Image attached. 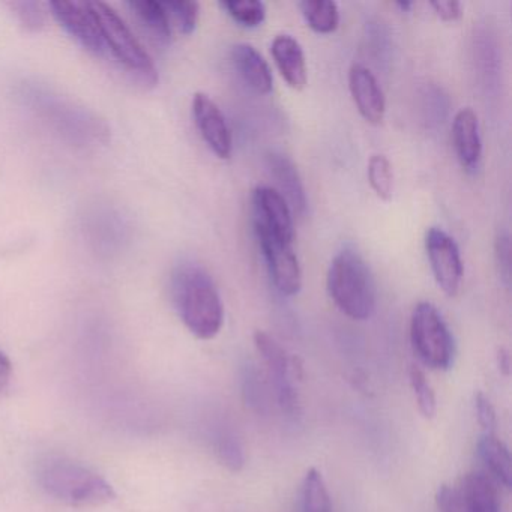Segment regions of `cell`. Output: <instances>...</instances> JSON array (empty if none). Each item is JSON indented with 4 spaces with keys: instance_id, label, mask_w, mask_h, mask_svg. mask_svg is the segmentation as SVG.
<instances>
[{
    "instance_id": "6da1fadb",
    "label": "cell",
    "mask_w": 512,
    "mask_h": 512,
    "mask_svg": "<svg viewBox=\"0 0 512 512\" xmlns=\"http://www.w3.org/2000/svg\"><path fill=\"white\" fill-rule=\"evenodd\" d=\"M173 304L188 331L200 340H212L224 323V307L211 275L196 263H182L170 284Z\"/></svg>"
},
{
    "instance_id": "7a4b0ae2",
    "label": "cell",
    "mask_w": 512,
    "mask_h": 512,
    "mask_svg": "<svg viewBox=\"0 0 512 512\" xmlns=\"http://www.w3.org/2000/svg\"><path fill=\"white\" fill-rule=\"evenodd\" d=\"M38 484L47 496L70 508H100L116 497L103 476L67 457H49L38 466Z\"/></svg>"
},
{
    "instance_id": "3957f363",
    "label": "cell",
    "mask_w": 512,
    "mask_h": 512,
    "mask_svg": "<svg viewBox=\"0 0 512 512\" xmlns=\"http://www.w3.org/2000/svg\"><path fill=\"white\" fill-rule=\"evenodd\" d=\"M326 286L341 313L353 320H367L376 310V284L370 266L355 250L340 251L329 266Z\"/></svg>"
},
{
    "instance_id": "277c9868",
    "label": "cell",
    "mask_w": 512,
    "mask_h": 512,
    "mask_svg": "<svg viewBox=\"0 0 512 512\" xmlns=\"http://www.w3.org/2000/svg\"><path fill=\"white\" fill-rule=\"evenodd\" d=\"M91 5L100 23L104 44L109 47L119 64L124 65L130 73L136 74L145 85H157L158 71L154 59L134 37L127 23L104 2H94Z\"/></svg>"
},
{
    "instance_id": "5b68a950",
    "label": "cell",
    "mask_w": 512,
    "mask_h": 512,
    "mask_svg": "<svg viewBox=\"0 0 512 512\" xmlns=\"http://www.w3.org/2000/svg\"><path fill=\"white\" fill-rule=\"evenodd\" d=\"M410 341L422 364L448 370L454 362V337L440 311L431 302H419L410 317Z\"/></svg>"
},
{
    "instance_id": "8992f818",
    "label": "cell",
    "mask_w": 512,
    "mask_h": 512,
    "mask_svg": "<svg viewBox=\"0 0 512 512\" xmlns=\"http://www.w3.org/2000/svg\"><path fill=\"white\" fill-rule=\"evenodd\" d=\"M254 346L265 362L272 389L281 409L289 415H296L299 400L298 392L293 385V373H296L295 359L290 358L280 343L265 331L254 332Z\"/></svg>"
},
{
    "instance_id": "52a82bcc",
    "label": "cell",
    "mask_w": 512,
    "mask_h": 512,
    "mask_svg": "<svg viewBox=\"0 0 512 512\" xmlns=\"http://www.w3.org/2000/svg\"><path fill=\"white\" fill-rule=\"evenodd\" d=\"M425 251L437 286L446 296L454 298L460 292L464 278L457 242L440 227H431L425 235Z\"/></svg>"
},
{
    "instance_id": "ba28073f",
    "label": "cell",
    "mask_w": 512,
    "mask_h": 512,
    "mask_svg": "<svg viewBox=\"0 0 512 512\" xmlns=\"http://www.w3.org/2000/svg\"><path fill=\"white\" fill-rule=\"evenodd\" d=\"M254 233L278 292L286 296L296 295L302 287V271L293 250V242L284 241L262 230H254Z\"/></svg>"
},
{
    "instance_id": "9c48e42d",
    "label": "cell",
    "mask_w": 512,
    "mask_h": 512,
    "mask_svg": "<svg viewBox=\"0 0 512 512\" xmlns=\"http://www.w3.org/2000/svg\"><path fill=\"white\" fill-rule=\"evenodd\" d=\"M251 205H253L254 230H262L284 241L293 242L295 239L293 212L275 188L266 187V185L254 188L251 194Z\"/></svg>"
},
{
    "instance_id": "30bf717a",
    "label": "cell",
    "mask_w": 512,
    "mask_h": 512,
    "mask_svg": "<svg viewBox=\"0 0 512 512\" xmlns=\"http://www.w3.org/2000/svg\"><path fill=\"white\" fill-rule=\"evenodd\" d=\"M56 22L79 41L88 52L101 55L104 52L103 34L91 4L82 2H52L49 5Z\"/></svg>"
},
{
    "instance_id": "8fae6325",
    "label": "cell",
    "mask_w": 512,
    "mask_h": 512,
    "mask_svg": "<svg viewBox=\"0 0 512 512\" xmlns=\"http://www.w3.org/2000/svg\"><path fill=\"white\" fill-rule=\"evenodd\" d=\"M193 116L200 136L212 152L221 160L232 155L233 137L226 116L209 95L197 92L193 98Z\"/></svg>"
},
{
    "instance_id": "7c38bea8",
    "label": "cell",
    "mask_w": 512,
    "mask_h": 512,
    "mask_svg": "<svg viewBox=\"0 0 512 512\" xmlns=\"http://www.w3.org/2000/svg\"><path fill=\"white\" fill-rule=\"evenodd\" d=\"M349 89L362 118L373 125L382 124L386 112L385 94L370 68L353 64L349 70Z\"/></svg>"
},
{
    "instance_id": "4fadbf2b",
    "label": "cell",
    "mask_w": 512,
    "mask_h": 512,
    "mask_svg": "<svg viewBox=\"0 0 512 512\" xmlns=\"http://www.w3.org/2000/svg\"><path fill=\"white\" fill-rule=\"evenodd\" d=\"M452 145L461 167L475 175L481 167L482 142L478 116L470 107L458 110L452 121Z\"/></svg>"
},
{
    "instance_id": "5bb4252c",
    "label": "cell",
    "mask_w": 512,
    "mask_h": 512,
    "mask_svg": "<svg viewBox=\"0 0 512 512\" xmlns=\"http://www.w3.org/2000/svg\"><path fill=\"white\" fill-rule=\"evenodd\" d=\"M266 164L277 184L275 190L284 197L293 214L299 217L305 215L308 206L307 193L293 161L280 152H269Z\"/></svg>"
},
{
    "instance_id": "9a60e30c",
    "label": "cell",
    "mask_w": 512,
    "mask_h": 512,
    "mask_svg": "<svg viewBox=\"0 0 512 512\" xmlns=\"http://www.w3.org/2000/svg\"><path fill=\"white\" fill-rule=\"evenodd\" d=\"M466 512H502L499 490L491 476L469 472L455 485Z\"/></svg>"
},
{
    "instance_id": "2e32d148",
    "label": "cell",
    "mask_w": 512,
    "mask_h": 512,
    "mask_svg": "<svg viewBox=\"0 0 512 512\" xmlns=\"http://www.w3.org/2000/svg\"><path fill=\"white\" fill-rule=\"evenodd\" d=\"M232 64L248 88L256 94H271L274 89L271 67L253 46L236 44L232 49Z\"/></svg>"
},
{
    "instance_id": "e0dca14e",
    "label": "cell",
    "mask_w": 512,
    "mask_h": 512,
    "mask_svg": "<svg viewBox=\"0 0 512 512\" xmlns=\"http://www.w3.org/2000/svg\"><path fill=\"white\" fill-rule=\"evenodd\" d=\"M272 58L287 85L296 91L307 86L308 73L304 50L292 35H277L272 41Z\"/></svg>"
},
{
    "instance_id": "ac0fdd59",
    "label": "cell",
    "mask_w": 512,
    "mask_h": 512,
    "mask_svg": "<svg viewBox=\"0 0 512 512\" xmlns=\"http://www.w3.org/2000/svg\"><path fill=\"white\" fill-rule=\"evenodd\" d=\"M478 454L482 463L490 470L491 478L496 479L503 487H511V455L496 434H482L478 442Z\"/></svg>"
},
{
    "instance_id": "d6986e66",
    "label": "cell",
    "mask_w": 512,
    "mask_h": 512,
    "mask_svg": "<svg viewBox=\"0 0 512 512\" xmlns=\"http://www.w3.org/2000/svg\"><path fill=\"white\" fill-rule=\"evenodd\" d=\"M128 7L158 44L167 46L172 41V25L164 10L163 2L137 0V2H130Z\"/></svg>"
},
{
    "instance_id": "ffe728a7",
    "label": "cell",
    "mask_w": 512,
    "mask_h": 512,
    "mask_svg": "<svg viewBox=\"0 0 512 512\" xmlns=\"http://www.w3.org/2000/svg\"><path fill=\"white\" fill-rule=\"evenodd\" d=\"M302 16L317 34H332L340 25V10L331 0H304L299 4Z\"/></svg>"
},
{
    "instance_id": "44dd1931",
    "label": "cell",
    "mask_w": 512,
    "mask_h": 512,
    "mask_svg": "<svg viewBox=\"0 0 512 512\" xmlns=\"http://www.w3.org/2000/svg\"><path fill=\"white\" fill-rule=\"evenodd\" d=\"M301 512H332L331 494L319 470L305 473L301 488Z\"/></svg>"
},
{
    "instance_id": "7402d4cb",
    "label": "cell",
    "mask_w": 512,
    "mask_h": 512,
    "mask_svg": "<svg viewBox=\"0 0 512 512\" xmlns=\"http://www.w3.org/2000/svg\"><path fill=\"white\" fill-rule=\"evenodd\" d=\"M164 10L169 16L172 29H178L179 34L191 35L199 22L200 8L197 2L191 0H170L163 2Z\"/></svg>"
},
{
    "instance_id": "603a6c76",
    "label": "cell",
    "mask_w": 512,
    "mask_h": 512,
    "mask_svg": "<svg viewBox=\"0 0 512 512\" xmlns=\"http://www.w3.org/2000/svg\"><path fill=\"white\" fill-rule=\"evenodd\" d=\"M221 8L244 28H257L265 22L266 7L259 0H226Z\"/></svg>"
},
{
    "instance_id": "cb8c5ba5",
    "label": "cell",
    "mask_w": 512,
    "mask_h": 512,
    "mask_svg": "<svg viewBox=\"0 0 512 512\" xmlns=\"http://www.w3.org/2000/svg\"><path fill=\"white\" fill-rule=\"evenodd\" d=\"M368 182L374 193L382 200H389L394 191V173L388 158L383 155H373L368 161Z\"/></svg>"
},
{
    "instance_id": "d4e9b609",
    "label": "cell",
    "mask_w": 512,
    "mask_h": 512,
    "mask_svg": "<svg viewBox=\"0 0 512 512\" xmlns=\"http://www.w3.org/2000/svg\"><path fill=\"white\" fill-rule=\"evenodd\" d=\"M409 380L419 412L424 418H434L437 410L436 394H434L433 386L428 382L424 371L418 365H410Z\"/></svg>"
},
{
    "instance_id": "484cf974",
    "label": "cell",
    "mask_w": 512,
    "mask_h": 512,
    "mask_svg": "<svg viewBox=\"0 0 512 512\" xmlns=\"http://www.w3.org/2000/svg\"><path fill=\"white\" fill-rule=\"evenodd\" d=\"M215 452L221 463L232 470V472H241L245 466L244 448L233 431H220L215 439Z\"/></svg>"
},
{
    "instance_id": "4316f807",
    "label": "cell",
    "mask_w": 512,
    "mask_h": 512,
    "mask_svg": "<svg viewBox=\"0 0 512 512\" xmlns=\"http://www.w3.org/2000/svg\"><path fill=\"white\" fill-rule=\"evenodd\" d=\"M475 410L478 424L484 434H496L497 416L491 401L482 392L475 394Z\"/></svg>"
},
{
    "instance_id": "83f0119b",
    "label": "cell",
    "mask_w": 512,
    "mask_h": 512,
    "mask_svg": "<svg viewBox=\"0 0 512 512\" xmlns=\"http://www.w3.org/2000/svg\"><path fill=\"white\" fill-rule=\"evenodd\" d=\"M494 256H496L499 274L506 286H509L511 280V245H509V236L506 233H500L494 244Z\"/></svg>"
},
{
    "instance_id": "f1b7e54d",
    "label": "cell",
    "mask_w": 512,
    "mask_h": 512,
    "mask_svg": "<svg viewBox=\"0 0 512 512\" xmlns=\"http://www.w3.org/2000/svg\"><path fill=\"white\" fill-rule=\"evenodd\" d=\"M436 505L439 512H466L455 485L442 484L437 488Z\"/></svg>"
},
{
    "instance_id": "f546056e",
    "label": "cell",
    "mask_w": 512,
    "mask_h": 512,
    "mask_svg": "<svg viewBox=\"0 0 512 512\" xmlns=\"http://www.w3.org/2000/svg\"><path fill=\"white\" fill-rule=\"evenodd\" d=\"M10 5L28 28L40 29L44 25V14L40 5L29 2H14Z\"/></svg>"
},
{
    "instance_id": "4dcf8cb0",
    "label": "cell",
    "mask_w": 512,
    "mask_h": 512,
    "mask_svg": "<svg viewBox=\"0 0 512 512\" xmlns=\"http://www.w3.org/2000/svg\"><path fill=\"white\" fill-rule=\"evenodd\" d=\"M434 13L445 22H457L463 16V7L457 0H436L431 2Z\"/></svg>"
},
{
    "instance_id": "1f68e13d",
    "label": "cell",
    "mask_w": 512,
    "mask_h": 512,
    "mask_svg": "<svg viewBox=\"0 0 512 512\" xmlns=\"http://www.w3.org/2000/svg\"><path fill=\"white\" fill-rule=\"evenodd\" d=\"M497 368L503 376H509L511 373V356L505 347H499L496 353Z\"/></svg>"
},
{
    "instance_id": "d6a6232c",
    "label": "cell",
    "mask_w": 512,
    "mask_h": 512,
    "mask_svg": "<svg viewBox=\"0 0 512 512\" xmlns=\"http://www.w3.org/2000/svg\"><path fill=\"white\" fill-rule=\"evenodd\" d=\"M11 373H13V364L11 359L8 358L5 353L0 352V386L4 385L10 379Z\"/></svg>"
},
{
    "instance_id": "836d02e7",
    "label": "cell",
    "mask_w": 512,
    "mask_h": 512,
    "mask_svg": "<svg viewBox=\"0 0 512 512\" xmlns=\"http://www.w3.org/2000/svg\"><path fill=\"white\" fill-rule=\"evenodd\" d=\"M397 7L400 8L401 11H409L410 8L413 7L412 2H397Z\"/></svg>"
}]
</instances>
